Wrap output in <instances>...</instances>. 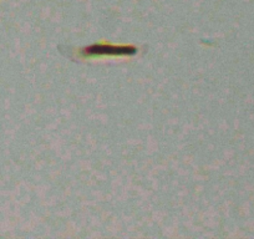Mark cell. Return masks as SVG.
Segmentation results:
<instances>
[{"instance_id": "cell-1", "label": "cell", "mask_w": 254, "mask_h": 239, "mask_svg": "<svg viewBox=\"0 0 254 239\" xmlns=\"http://www.w3.org/2000/svg\"><path fill=\"white\" fill-rule=\"evenodd\" d=\"M137 54V48L132 45H112V44H91L80 49L79 56L82 59L102 58V56H132Z\"/></svg>"}]
</instances>
